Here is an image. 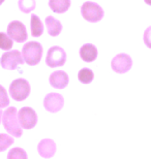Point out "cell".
Segmentation results:
<instances>
[{"label": "cell", "instance_id": "obj_4", "mask_svg": "<svg viewBox=\"0 0 151 159\" xmlns=\"http://www.w3.org/2000/svg\"><path fill=\"white\" fill-rule=\"evenodd\" d=\"M81 14L82 17L85 19L86 21L91 22V23H95V22L101 21L104 18V9L101 6H99L97 3L87 1L82 5L81 7Z\"/></svg>", "mask_w": 151, "mask_h": 159}, {"label": "cell", "instance_id": "obj_22", "mask_svg": "<svg viewBox=\"0 0 151 159\" xmlns=\"http://www.w3.org/2000/svg\"><path fill=\"white\" fill-rule=\"evenodd\" d=\"M7 158H27V154L22 148H14L9 151Z\"/></svg>", "mask_w": 151, "mask_h": 159}, {"label": "cell", "instance_id": "obj_1", "mask_svg": "<svg viewBox=\"0 0 151 159\" xmlns=\"http://www.w3.org/2000/svg\"><path fill=\"white\" fill-rule=\"evenodd\" d=\"M2 123L4 129L9 133L12 136L15 138H20L23 133L22 127L20 125L18 119V112L17 109L15 107H11L8 109L4 111V113L2 114Z\"/></svg>", "mask_w": 151, "mask_h": 159}, {"label": "cell", "instance_id": "obj_23", "mask_svg": "<svg viewBox=\"0 0 151 159\" xmlns=\"http://www.w3.org/2000/svg\"><path fill=\"white\" fill-rule=\"evenodd\" d=\"M143 39H144V43L147 47L151 49V26H149L147 29L145 30L144 32V35H143Z\"/></svg>", "mask_w": 151, "mask_h": 159}, {"label": "cell", "instance_id": "obj_2", "mask_svg": "<svg viewBox=\"0 0 151 159\" xmlns=\"http://www.w3.org/2000/svg\"><path fill=\"white\" fill-rule=\"evenodd\" d=\"M43 56V47L37 41H29L24 44L22 49V57L28 65H36Z\"/></svg>", "mask_w": 151, "mask_h": 159}, {"label": "cell", "instance_id": "obj_21", "mask_svg": "<svg viewBox=\"0 0 151 159\" xmlns=\"http://www.w3.org/2000/svg\"><path fill=\"white\" fill-rule=\"evenodd\" d=\"M9 104V98L5 88L0 85V109H4Z\"/></svg>", "mask_w": 151, "mask_h": 159}, {"label": "cell", "instance_id": "obj_11", "mask_svg": "<svg viewBox=\"0 0 151 159\" xmlns=\"http://www.w3.org/2000/svg\"><path fill=\"white\" fill-rule=\"evenodd\" d=\"M38 153L44 158H51L56 152V145L52 139H45L37 146Z\"/></svg>", "mask_w": 151, "mask_h": 159}, {"label": "cell", "instance_id": "obj_17", "mask_svg": "<svg viewBox=\"0 0 151 159\" xmlns=\"http://www.w3.org/2000/svg\"><path fill=\"white\" fill-rule=\"evenodd\" d=\"M93 78H94L93 71L89 68H83L79 71V74H78L79 81L81 83H83V84H89V83H91Z\"/></svg>", "mask_w": 151, "mask_h": 159}, {"label": "cell", "instance_id": "obj_15", "mask_svg": "<svg viewBox=\"0 0 151 159\" xmlns=\"http://www.w3.org/2000/svg\"><path fill=\"white\" fill-rule=\"evenodd\" d=\"M49 6L54 12L63 14L70 6V0H49Z\"/></svg>", "mask_w": 151, "mask_h": 159}, {"label": "cell", "instance_id": "obj_24", "mask_svg": "<svg viewBox=\"0 0 151 159\" xmlns=\"http://www.w3.org/2000/svg\"><path fill=\"white\" fill-rule=\"evenodd\" d=\"M144 1H145L148 5H151V0H144Z\"/></svg>", "mask_w": 151, "mask_h": 159}, {"label": "cell", "instance_id": "obj_13", "mask_svg": "<svg viewBox=\"0 0 151 159\" xmlns=\"http://www.w3.org/2000/svg\"><path fill=\"white\" fill-rule=\"evenodd\" d=\"M80 56L83 61L92 62L97 57V49L91 43H86L80 49Z\"/></svg>", "mask_w": 151, "mask_h": 159}, {"label": "cell", "instance_id": "obj_10", "mask_svg": "<svg viewBox=\"0 0 151 159\" xmlns=\"http://www.w3.org/2000/svg\"><path fill=\"white\" fill-rule=\"evenodd\" d=\"M64 99L62 95L58 93H50L44 99V107L48 112L57 113L63 107Z\"/></svg>", "mask_w": 151, "mask_h": 159}, {"label": "cell", "instance_id": "obj_20", "mask_svg": "<svg viewBox=\"0 0 151 159\" xmlns=\"http://www.w3.org/2000/svg\"><path fill=\"white\" fill-rule=\"evenodd\" d=\"M19 8L21 9V11L28 14L35 8V1L34 0H19Z\"/></svg>", "mask_w": 151, "mask_h": 159}, {"label": "cell", "instance_id": "obj_3", "mask_svg": "<svg viewBox=\"0 0 151 159\" xmlns=\"http://www.w3.org/2000/svg\"><path fill=\"white\" fill-rule=\"evenodd\" d=\"M9 94L16 101H23L29 96L30 85L25 79H17L9 86Z\"/></svg>", "mask_w": 151, "mask_h": 159}, {"label": "cell", "instance_id": "obj_9", "mask_svg": "<svg viewBox=\"0 0 151 159\" xmlns=\"http://www.w3.org/2000/svg\"><path fill=\"white\" fill-rule=\"evenodd\" d=\"M112 68L117 74H125L131 68L133 60L127 54H119L112 60Z\"/></svg>", "mask_w": 151, "mask_h": 159}, {"label": "cell", "instance_id": "obj_25", "mask_svg": "<svg viewBox=\"0 0 151 159\" xmlns=\"http://www.w3.org/2000/svg\"><path fill=\"white\" fill-rule=\"evenodd\" d=\"M2 111H1V109H0V122H1V119H2Z\"/></svg>", "mask_w": 151, "mask_h": 159}, {"label": "cell", "instance_id": "obj_7", "mask_svg": "<svg viewBox=\"0 0 151 159\" xmlns=\"http://www.w3.org/2000/svg\"><path fill=\"white\" fill-rule=\"evenodd\" d=\"M18 119L20 125L24 129H31L36 125L37 115L33 109L29 107H24L18 112Z\"/></svg>", "mask_w": 151, "mask_h": 159}, {"label": "cell", "instance_id": "obj_16", "mask_svg": "<svg viewBox=\"0 0 151 159\" xmlns=\"http://www.w3.org/2000/svg\"><path fill=\"white\" fill-rule=\"evenodd\" d=\"M30 28H31V34L32 36L38 37L40 36L44 32V25L43 22L40 21V19L37 17L36 15L31 16V21H30Z\"/></svg>", "mask_w": 151, "mask_h": 159}, {"label": "cell", "instance_id": "obj_12", "mask_svg": "<svg viewBox=\"0 0 151 159\" xmlns=\"http://www.w3.org/2000/svg\"><path fill=\"white\" fill-rule=\"evenodd\" d=\"M68 75L66 72H64L62 70L55 71L50 75L49 82L52 87L56 89H63L68 85Z\"/></svg>", "mask_w": 151, "mask_h": 159}, {"label": "cell", "instance_id": "obj_14", "mask_svg": "<svg viewBox=\"0 0 151 159\" xmlns=\"http://www.w3.org/2000/svg\"><path fill=\"white\" fill-rule=\"evenodd\" d=\"M46 26H47L48 33L51 36L59 35L61 30H62V25H61V23L57 19L52 17V16H49V17L46 18Z\"/></svg>", "mask_w": 151, "mask_h": 159}, {"label": "cell", "instance_id": "obj_26", "mask_svg": "<svg viewBox=\"0 0 151 159\" xmlns=\"http://www.w3.org/2000/svg\"><path fill=\"white\" fill-rule=\"evenodd\" d=\"M3 2H4V0H0V5H1Z\"/></svg>", "mask_w": 151, "mask_h": 159}, {"label": "cell", "instance_id": "obj_19", "mask_svg": "<svg viewBox=\"0 0 151 159\" xmlns=\"http://www.w3.org/2000/svg\"><path fill=\"white\" fill-rule=\"evenodd\" d=\"M14 144V138L5 133H0V152L5 151Z\"/></svg>", "mask_w": 151, "mask_h": 159}, {"label": "cell", "instance_id": "obj_6", "mask_svg": "<svg viewBox=\"0 0 151 159\" xmlns=\"http://www.w3.org/2000/svg\"><path fill=\"white\" fill-rule=\"evenodd\" d=\"M66 61V53L60 47H52L48 51L46 63L49 67H60Z\"/></svg>", "mask_w": 151, "mask_h": 159}, {"label": "cell", "instance_id": "obj_18", "mask_svg": "<svg viewBox=\"0 0 151 159\" xmlns=\"http://www.w3.org/2000/svg\"><path fill=\"white\" fill-rule=\"evenodd\" d=\"M14 46V40L8 36L7 33L0 32V49L3 51L11 50Z\"/></svg>", "mask_w": 151, "mask_h": 159}, {"label": "cell", "instance_id": "obj_5", "mask_svg": "<svg viewBox=\"0 0 151 159\" xmlns=\"http://www.w3.org/2000/svg\"><path fill=\"white\" fill-rule=\"evenodd\" d=\"M24 63V59L22 57V53L18 50L7 51L1 56L0 59V64L2 68L7 69V70H15L18 67V65H21Z\"/></svg>", "mask_w": 151, "mask_h": 159}, {"label": "cell", "instance_id": "obj_8", "mask_svg": "<svg viewBox=\"0 0 151 159\" xmlns=\"http://www.w3.org/2000/svg\"><path fill=\"white\" fill-rule=\"evenodd\" d=\"M7 34L12 40H15L16 43H19L26 41L28 37L26 27L20 21H12L8 24Z\"/></svg>", "mask_w": 151, "mask_h": 159}]
</instances>
